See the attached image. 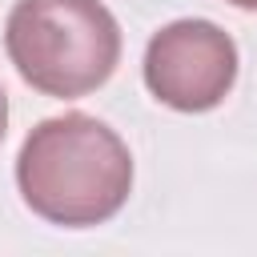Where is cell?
I'll list each match as a JSON object with an SVG mask.
<instances>
[{
    "label": "cell",
    "instance_id": "1",
    "mask_svg": "<svg viewBox=\"0 0 257 257\" xmlns=\"http://www.w3.org/2000/svg\"><path fill=\"white\" fill-rule=\"evenodd\" d=\"M24 205L64 229L100 225L120 213L133 193L128 145L88 112L40 120L16 157Z\"/></svg>",
    "mask_w": 257,
    "mask_h": 257
},
{
    "label": "cell",
    "instance_id": "2",
    "mask_svg": "<svg viewBox=\"0 0 257 257\" xmlns=\"http://www.w3.org/2000/svg\"><path fill=\"white\" fill-rule=\"evenodd\" d=\"M4 48L44 96L76 100L100 88L120 60V24L100 0H16Z\"/></svg>",
    "mask_w": 257,
    "mask_h": 257
},
{
    "label": "cell",
    "instance_id": "3",
    "mask_svg": "<svg viewBox=\"0 0 257 257\" xmlns=\"http://www.w3.org/2000/svg\"><path fill=\"white\" fill-rule=\"evenodd\" d=\"M237 80V44L233 36L201 16H185L153 32L145 48V84L149 92L177 112L217 108Z\"/></svg>",
    "mask_w": 257,
    "mask_h": 257
},
{
    "label": "cell",
    "instance_id": "4",
    "mask_svg": "<svg viewBox=\"0 0 257 257\" xmlns=\"http://www.w3.org/2000/svg\"><path fill=\"white\" fill-rule=\"evenodd\" d=\"M4 133H8V96L0 88V145H4Z\"/></svg>",
    "mask_w": 257,
    "mask_h": 257
},
{
    "label": "cell",
    "instance_id": "5",
    "mask_svg": "<svg viewBox=\"0 0 257 257\" xmlns=\"http://www.w3.org/2000/svg\"><path fill=\"white\" fill-rule=\"evenodd\" d=\"M233 8H245V12H257V0H229Z\"/></svg>",
    "mask_w": 257,
    "mask_h": 257
}]
</instances>
